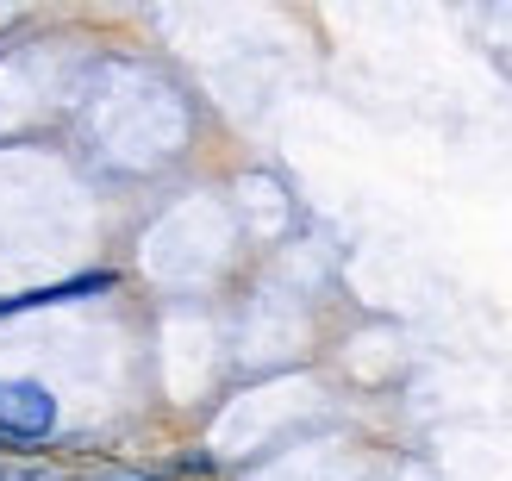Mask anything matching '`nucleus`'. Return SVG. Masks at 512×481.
Returning <instances> with one entry per match:
<instances>
[{
  "instance_id": "2",
  "label": "nucleus",
  "mask_w": 512,
  "mask_h": 481,
  "mask_svg": "<svg viewBox=\"0 0 512 481\" xmlns=\"http://www.w3.org/2000/svg\"><path fill=\"white\" fill-rule=\"evenodd\" d=\"M107 288H113V275H107V269H94V275H75V282H57V288H38V294H13V300H0V319H7V313H32V307H63V300L107 294Z\"/></svg>"
},
{
  "instance_id": "3",
  "label": "nucleus",
  "mask_w": 512,
  "mask_h": 481,
  "mask_svg": "<svg viewBox=\"0 0 512 481\" xmlns=\"http://www.w3.org/2000/svg\"><path fill=\"white\" fill-rule=\"evenodd\" d=\"M82 481H163V475H144V469H94Z\"/></svg>"
},
{
  "instance_id": "1",
  "label": "nucleus",
  "mask_w": 512,
  "mask_h": 481,
  "mask_svg": "<svg viewBox=\"0 0 512 481\" xmlns=\"http://www.w3.org/2000/svg\"><path fill=\"white\" fill-rule=\"evenodd\" d=\"M57 432V400L38 382H0V438L19 444H44Z\"/></svg>"
}]
</instances>
